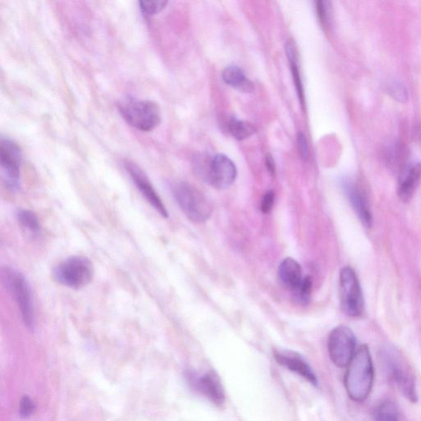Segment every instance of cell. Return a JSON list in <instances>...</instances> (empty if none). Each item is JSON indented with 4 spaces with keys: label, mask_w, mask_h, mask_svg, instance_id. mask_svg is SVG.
<instances>
[{
    "label": "cell",
    "mask_w": 421,
    "mask_h": 421,
    "mask_svg": "<svg viewBox=\"0 0 421 421\" xmlns=\"http://www.w3.org/2000/svg\"><path fill=\"white\" fill-rule=\"evenodd\" d=\"M279 277L281 284L292 292L299 287L304 279L301 264L292 258H286L281 262L279 268Z\"/></svg>",
    "instance_id": "obj_16"
},
{
    "label": "cell",
    "mask_w": 421,
    "mask_h": 421,
    "mask_svg": "<svg viewBox=\"0 0 421 421\" xmlns=\"http://www.w3.org/2000/svg\"><path fill=\"white\" fill-rule=\"evenodd\" d=\"M420 179L421 163L415 164L402 172L398 189V195L400 201L408 203L412 198Z\"/></svg>",
    "instance_id": "obj_15"
},
{
    "label": "cell",
    "mask_w": 421,
    "mask_h": 421,
    "mask_svg": "<svg viewBox=\"0 0 421 421\" xmlns=\"http://www.w3.org/2000/svg\"><path fill=\"white\" fill-rule=\"evenodd\" d=\"M419 137H420V140L421 141V128H420V132H419Z\"/></svg>",
    "instance_id": "obj_30"
},
{
    "label": "cell",
    "mask_w": 421,
    "mask_h": 421,
    "mask_svg": "<svg viewBox=\"0 0 421 421\" xmlns=\"http://www.w3.org/2000/svg\"><path fill=\"white\" fill-rule=\"evenodd\" d=\"M275 193L274 191L266 192L262 199L261 210L265 214L271 212L274 206Z\"/></svg>",
    "instance_id": "obj_26"
},
{
    "label": "cell",
    "mask_w": 421,
    "mask_h": 421,
    "mask_svg": "<svg viewBox=\"0 0 421 421\" xmlns=\"http://www.w3.org/2000/svg\"><path fill=\"white\" fill-rule=\"evenodd\" d=\"M140 4L143 13L152 15L161 12L163 9H165L167 1L165 0H151V1L142 0Z\"/></svg>",
    "instance_id": "obj_25"
},
{
    "label": "cell",
    "mask_w": 421,
    "mask_h": 421,
    "mask_svg": "<svg viewBox=\"0 0 421 421\" xmlns=\"http://www.w3.org/2000/svg\"><path fill=\"white\" fill-rule=\"evenodd\" d=\"M52 276L59 284L79 290L89 285L94 279V265L84 256H72L55 266Z\"/></svg>",
    "instance_id": "obj_4"
},
{
    "label": "cell",
    "mask_w": 421,
    "mask_h": 421,
    "mask_svg": "<svg viewBox=\"0 0 421 421\" xmlns=\"http://www.w3.org/2000/svg\"><path fill=\"white\" fill-rule=\"evenodd\" d=\"M174 199L186 217L194 223H204L213 213L212 205L196 188L186 182L174 184L172 188Z\"/></svg>",
    "instance_id": "obj_5"
},
{
    "label": "cell",
    "mask_w": 421,
    "mask_h": 421,
    "mask_svg": "<svg viewBox=\"0 0 421 421\" xmlns=\"http://www.w3.org/2000/svg\"><path fill=\"white\" fill-rule=\"evenodd\" d=\"M223 79L225 84L233 89L242 92H251L254 85L238 67L230 66L223 73Z\"/></svg>",
    "instance_id": "obj_17"
},
{
    "label": "cell",
    "mask_w": 421,
    "mask_h": 421,
    "mask_svg": "<svg viewBox=\"0 0 421 421\" xmlns=\"http://www.w3.org/2000/svg\"><path fill=\"white\" fill-rule=\"evenodd\" d=\"M344 189L359 220L364 227L371 228L373 217L366 191L359 184L351 181L344 184Z\"/></svg>",
    "instance_id": "obj_12"
},
{
    "label": "cell",
    "mask_w": 421,
    "mask_h": 421,
    "mask_svg": "<svg viewBox=\"0 0 421 421\" xmlns=\"http://www.w3.org/2000/svg\"><path fill=\"white\" fill-rule=\"evenodd\" d=\"M266 167H268L269 172L271 174V176H274L276 172L275 163L273 157H271V156H268L266 157Z\"/></svg>",
    "instance_id": "obj_29"
},
{
    "label": "cell",
    "mask_w": 421,
    "mask_h": 421,
    "mask_svg": "<svg viewBox=\"0 0 421 421\" xmlns=\"http://www.w3.org/2000/svg\"><path fill=\"white\" fill-rule=\"evenodd\" d=\"M340 300L344 314L357 318L363 314L364 297L358 277L351 266H345L340 274Z\"/></svg>",
    "instance_id": "obj_7"
},
{
    "label": "cell",
    "mask_w": 421,
    "mask_h": 421,
    "mask_svg": "<svg viewBox=\"0 0 421 421\" xmlns=\"http://www.w3.org/2000/svg\"><path fill=\"white\" fill-rule=\"evenodd\" d=\"M237 169L229 157L218 154L208 164V169L203 181L219 189H228L232 186Z\"/></svg>",
    "instance_id": "obj_10"
},
{
    "label": "cell",
    "mask_w": 421,
    "mask_h": 421,
    "mask_svg": "<svg viewBox=\"0 0 421 421\" xmlns=\"http://www.w3.org/2000/svg\"><path fill=\"white\" fill-rule=\"evenodd\" d=\"M1 279L4 288L16 301L24 325L29 330H34L35 325V308L32 289L25 276L11 266H4Z\"/></svg>",
    "instance_id": "obj_2"
},
{
    "label": "cell",
    "mask_w": 421,
    "mask_h": 421,
    "mask_svg": "<svg viewBox=\"0 0 421 421\" xmlns=\"http://www.w3.org/2000/svg\"><path fill=\"white\" fill-rule=\"evenodd\" d=\"M313 282L310 276H305L298 288L292 292L294 299L302 305L310 304L311 301Z\"/></svg>",
    "instance_id": "obj_21"
},
{
    "label": "cell",
    "mask_w": 421,
    "mask_h": 421,
    "mask_svg": "<svg viewBox=\"0 0 421 421\" xmlns=\"http://www.w3.org/2000/svg\"><path fill=\"white\" fill-rule=\"evenodd\" d=\"M124 167L143 198L162 217L167 218L169 217L168 211L145 172L135 163L130 161H125Z\"/></svg>",
    "instance_id": "obj_11"
},
{
    "label": "cell",
    "mask_w": 421,
    "mask_h": 421,
    "mask_svg": "<svg viewBox=\"0 0 421 421\" xmlns=\"http://www.w3.org/2000/svg\"><path fill=\"white\" fill-rule=\"evenodd\" d=\"M274 358L281 366L299 374L311 384L317 385L316 374L309 363L299 353L289 350H276L274 352Z\"/></svg>",
    "instance_id": "obj_13"
},
{
    "label": "cell",
    "mask_w": 421,
    "mask_h": 421,
    "mask_svg": "<svg viewBox=\"0 0 421 421\" xmlns=\"http://www.w3.org/2000/svg\"><path fill=\"white\" fill-rule=\"evenodd\" d=\"M374 421H400L397 408L391 403L380 405L374 413Z\"/></svg>",
    "instance_id": "obj_22"
},
{
    "label": "cell",
    "mask_w": 421,
    "mask_h": 421,
    "mask_svg": "<svg viewBox=\"0 0 421 421\" xmlns=\"http://www.w3.org/2000/svg\"><path fill=\"white\" fill-rule=\"evenodd\" d=\"M327 347L332 363L347 368L357 352V337L351 328L338 326L331 332Z\"/></svg>",
    "instance_id": "obj_8"
},
{
    "label": "cell",
    "mask_w": 421,
    "mask_h": 421,
    "mask_svg": "<svg viewBox=\"0 0 421 421\" xmlns=\"http://www.w3.org/2000/svg\"><path fill=\"white\" fill-rule=\"evenodd\" d=\"M374 368L371 351L366 345L359 347L347 367L345 388L354 402L363 403L372 391Z\"/></svg>",
    "instance_id": "obj_1"
},
{
    "label": "cell",
    "mask_w": 421,
    "mask_h": 421,
    "mask_svg": "<svg viewBox=\"0 0 421 421\" xmlns=\"http://www.w3.org/2000/svg\"><path fill=\"white\" fill-rule=\"evenodd\" d=\"M23 153L21 147L9 137L0 138V167L4 186L12 191L20 188V169Z\"/></svg>",
    "instance_id": "obj_6"
},
{
    "label": "cell",
    "mask_w": 421,
    "mask_h": 421,
    "mask_svg": "<svg viewBox=\"0 0 421 421\" xmlns=\"http://www.w3.org/2000/svg\"><path fill=\"white\" fill-rule=\"evenodd\" d=\"M385 361L388 367L390 376L397 385L403 396L410 403H417L418 400L417 386H415V376L412 369L393 352L388 351L385 353Z\"/></svg>",
    "instance_id": "obj_9"
},
{
    "label": "cell",
    "mask_w": 421,
    "mask_h": 421,
    "mask_svg": "<svg viewBox=\"0 0 421 421\" xmlns=\"http://www.w3.org/2000/svg\"><path fill=\"white\" fill-rule=\"evenodd\" d=\"M298 149L301 156L304 159L309 158L310 156V148L308 145L306 137L303 133H300L297 137Z\"/></svg>",
    "instance_id": "obj_27"
},
{
    "label": "cell",
    "mask_w": 421,
    "mask_h": 421,
    "mask_svg": "<svg viewBox=\"0 0 421 421\" xmlns=\"http://www.w3.org/2000/svg\"><path fill=\"white\" fill-rule=\"evenodd\" d=\"M34 410V405L33 400L28 397H25L20 403V415L23 417H28L29 415H32Z\"/></svg>",
    "instance_id": "obj_28"
},
{
    "label": "cell",
    "mask_w": 421,
    "mask_h": 421,
    "mask_svg": "<svg viewBox=\"0 0 421 421\" xmlns=\"http://www.w3.org/2000/svg\"><path fill=\"white\" fill-rule=\"evenodd\" d=\"M318 18L323 27L328 28L331 25L332 18V9L330 2L318 1L316 3Z\"/></svg>",
    "instance_id": "obj_23"
},
{
    "label": "cell",
    "mask_w": 421,
    "mask_h": 421,
    "mask_svg": "<svg viewBox=\"0 0 421 421\" xmlns=\"http://www.w3.org/2000/svg\"><path fill=\"white\" fill-rule=\"evenodd\" d=\"M17 219L19 224L30 233L38 234L40 232V225L39 219L33 211L23 208L18 209Z\"/></svg>",
    "instance_id": "obj_19"
},
{
    "label": "cell",
    "mask_w": 421,
    "mask_h": 421,
    "mask_svg": "<svg viewBox=\"0 0 421 421\" xmlns=\"http://www.w3.org/2000/svg\"><path fill=\"white\" fill-rule=\"evenodd\" d=\"M119 110L128 125L142 132L154 130L162 120L160 107L150 100L125 99L119 104Z\"/></svg>",
    "instance_id": "obj_3"
},
{
    "label": "cell",
    "mask_w": 421,
    "mask_h": 421,
    "mask_svg": "<svg viewBox=\"0 0 421 421\" xmlns=\"http://www.w3.org/2000/svg\"><path fill=\"white\" fill-rule=\"evenodd\" d=\"M228 127L230 133L237 140H246V138L252 136L255 132L254 126L249 123L239 120L235 118L230 120Z\"/></svg>",
    "instance_id": "obj_20"
},
{
    "label": "cell",
    "mask_w": 421,
    "mask_h": 421,
    "mask_svg": "<svg viewBox=\"0 0 421 421\" xmlns=\"http://www.w3.org/2000/svg\"><path fill=\"white\" fill-rule=\"evenodd\" d=\"M388 92L394 100L400 102V103H405L408 101L409 95L408 91L405 86L398 82H393L388 86Z\"/></svg>",
    "instance_id": "obj_24"
},
{
    "label": "cell",
    "mask_w": 421,
    "mask_h": 421,
    "mask_svg": "<svg viewBox=\"0 0 421 421\" xmlns=\"http://www.w3.org/2000/svg\"><path fill=\"white\" fill-rule=\"evenodd\" d=\"M286 52L287 55V58H288V60L290 61L291 73H292V76H293V80H294L296 91L298 94V96H299V99L301 101L302 106H304V105H305L304 87H303L300 71H299V69H298L297 54H296V50L295 47V45L293 43L291 42V40H289V42L286 44Z\"/></svg>",
    "instance_id": "obj_18"
},
{
    "label": "cell",
    "mask_w": 421,
    "mask_h": 421,
    "mask_svg": "<svg viewBox=\"0 0 421 421\" xmlns=\"http://www.w3.org/2000/svg\"><path fill=\"white\" fill-rule=\"evenodd\" d=\"M195 384L199 392L218 407H222L225 402V393L218 374L208 372L195 379Z\"/></svg>",
    "instance_id": "obj_14"
}]
</instances>
